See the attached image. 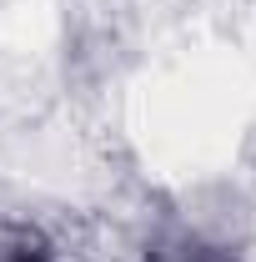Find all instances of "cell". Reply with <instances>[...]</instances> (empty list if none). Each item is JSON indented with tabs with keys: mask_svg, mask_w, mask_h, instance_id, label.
<instances>
[{
	"mask_svg": "<svg viewBox=\"0 0 256 262\" xmlns=\"http://www.w3.org/2000/svg\"><path fill=\"white\" fill-rule=\"evenodd\" d=\"M5 262H50V252H45L40 242H20V247H15Z\"/></svg>",
	"mask_w": 256,
	"mask_h": 262,
	"instance_id": "1",
	"label": "cell"
}]
</instances>
